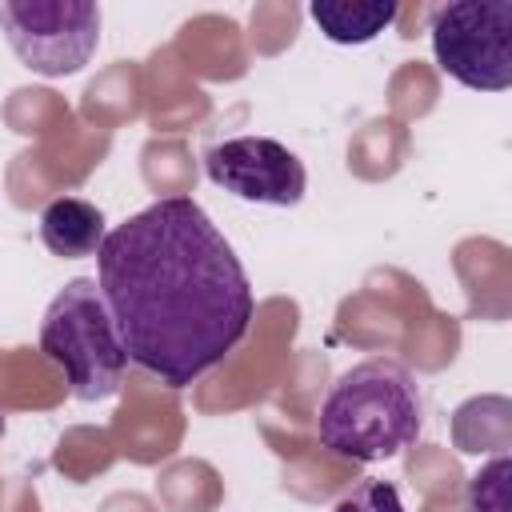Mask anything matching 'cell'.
I'll return each mask as SVG.
<instances>
[{"label": "cell", "mask_w": 512, "mask_h": 512, "mask_svg": "<svg viewBox=\"0 0 512 512\" xmlns=\"http://www.w3.org/2000/svg\"><path fill=\"white\" fill-rule=\"evenodd\" d=\"M96 284L128 364L168 388L224 364L252 328L248 272L192 196H160L108 228Z\"/></svg>", "instance_id": "6da1fadb"}, {"label": "cell", "mask_w": 512, "mask_h": 512, "mask_svg": "<svg viewBox=\"0 0 512 512\" xmlns=\"http://www.w3.org/2000/svg\"><path fill=\"white\" fill-rule=\"evenodd\" d=\"M420 428H424L420 384L400 360L388 356L360 360L348 372H340L316 416L320 444L356 464L400 456L420 440Z\"/></svg>", "instance_id": "7a4b0ae2"}, {"label": "cell", "mask_w": 512, "mask_h": 512, "mask_svg": "<svg viewBox=\"0 0 512 512\" xmlns=\"http://www.w3.org/2000/svg\"><path fill=\"white\" fill-rule=\"evenodd\" d=\"M40 352L64 372V384L76 400L96 404L120 392L128 352L96 280L76 276L48 300L40 320Z\"/></svg>", "instance_id": "3957f363"}, {"label": "cell", "mask_w": 512, "mask_h": 512, "mask_svg": "<svg viewBox=\"0 0 512 512\" xmlns=\"http://www.w3.org/2000/svg\"><path fill=\"white\" fill-rule=\"evenodd\" d=\"M432 56L472 92L512 88V0H452L428 16Z\"/></svg>", "instance_id": "277c9868"}, {"label": "cell", "mask_w": 512, "mask_h": 512, "mask_svg": "<svg viewBox=\"0 0 512 512\" xmlns=\"http://www.w3.org/2000/svg\"><path fill=\"white\" fill-rule=\"evenodd\" d=\"M0 32L36 76H76L100 44V4L92 0H4Z\"/></svg>", "instance_id": "5b68a950"}, {"label": "cell", "mask_w": 512, "mask_h": 512, "mask_svg": "<svg viewBox=\"0 0 512 512\" xmlns=\"http://www.w3.org/2000/svg\"><path fill=\"white\" fill-rule=\"evenodd\" d=\"M204 172L216 188L248 204L292 208L308 192L304 160L272 136H232L204 152Z\"/></svg>", "instance_id": "8992f818"}, {"label": "cell", "mask_w": 512, "mask_h": 512, "mask_svg": "<svg viewBox=\"0 0 512 512\" xmlns=\"http://www.w3.org/2000/svg\"><path fill=\"white\" fill-rule=\"evenodd\" d=\"M104 236H108V220H104V212L92 200L56 196L40 212V240H44V248L52 256H64V260L96 256Z\"/></svg>", "instance_id": "52a82bcc"}, {"label": "cell", "mask_w": 512, "mask_h": 512, "mask_svg": "<svg viewBox=\"0 0 512 512\" xmlns=\"http://www.w3.org/2000/svg\"><path fill=\"white\" fill-rule=\"evenodd\" d=\"M308 16L332 44H368L396 24L400 4L392 0H312Z\"/></svg>", "instance_id": "ba28073f"}, {"label": "cell", "mask_w": 512, "mask_h": 512, "mask_svg": "<svg viewBox=\"0 0 512 512\" xmlns=\"http://www.w3.org/2000/svg\"><path fill=\"white\" fill-rule=\"evenodd\" d=\"M468 512H512V456H492L468 480Z\"/></svg>", "instance_id": "9c48e42d"}, {"label": "cell", "mask_w": 512, "mask_h": 512, "mask_svg": "<svg viewBox=\"0 0 512 512\" xmlns=\"http://www.w3.org/2000/svg\"><path fill=\"white\" fill-rule=\"evenodd\" d=\"M332 512H404V504H400L396 484L368 476V480H360L352 492H344Z\"/></svg>", "instance_id": "30bf717a"}]
</instances>
